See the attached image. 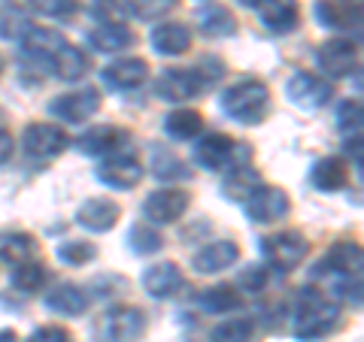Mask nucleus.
Masks as SVG:
<instances>
[{"label":"nucleus","instance_id":"30","mask_svg":"<svg viewBox=\"0 0 364 342\" xmlns=\"http://www.w3.org/2000/svg\"><path fill=\"white\" fill-rule=\"evenodd\" d=\"M49 73L58 76V79H64V82H79V79L88 73V55H85L82 49H76L73 43H67L64 49L52 58Z\"/></svg>","mask_w":364,"mask_h":342},{"label":"nucleus","instance_id":"19","mask_svg":"<svg viewBox=\"0 0 364 342\" xmlns=\"http://www.w3.org/2000/svg\"><path fill=\"white\" fill-rule=\"evenodd\" d=\"M149 43L158 55H164V58H179V55H186L191 49V28L182 25V21H161V25H155L152 33H149Z\"/></svg>","mask_w":364,"mask_h":342},{"label":"nucleus","instance_id":"35","mask_svg":"<svg viewBox=\"0 0 364 342\" xmlns=\"http://www.w3.org/2000/svg\"><path fill=\"white\" fill-rule=\"evenodd\" d=\"M55 255H58V260L67 267H85L97 258V246L88 243V239H64V243H58V248H55Z\"/></svg>","mask_w":364,"mask_h":342},{"label":"nucleus","instance_id":"38","mask_svg":"<svg viewBox=\"0 0 364 342\" xmlns=\"http://www.w3.org/2000/svg\"><path fill=\"white\" fill-rule=\"evenodd\" d=\"M31 31V18L25 9L18 6H4L0 9V40H21Z\"/></svg>","mask_w":364,"mask_h":342},{"label":"nucleus","instance_id":"12","mask_svg":"<svg viewBox=\"0 0 364 342\" xmlns=\"http://www.w3.org/2000/svg\"><path fill=\"white\" fill-rule=\"evenodd\" d=\"M100 109V94L95 88H79V91H67L58 94L49 104V116L58 118L64 124H85L91 116H97Z\"/></svg>","mask_w":364,"mask_h":342},{"label":"nucleus","instance_id":"4","mask_svg":"<svg viewBox=\"0 0 364 342\" xmlns=\"http://www.w3.org/2000/svg\"><path fill=\"white\" fill-rule=\"evenodd\" d=\"M261 260H264V267L277 270V272H291L304 264L306 252H310V243H306V236L301 231H277V233H267L261 236Z\"/></svg>","mask_w":364,"mask_h":342},{"label":"nucleus","instance_id":"10","mask_svg":"<svg viewBox=\"0 0 364 342\" xmlns=\"http://www.w3.org/2000/svg\"><path fill=\"white\" fill-rule=\"evenodd\" d=\"M286 97H289L291 106H298L304 112H316V109H322L328 100L334 97V88H331L328 79L301 70V73H294L286 82Z\"/></svg>","mask_w":364,"mask_h":342},{"label":"nucleus","instance_id":"13","mask_svg":"<svg viewBox=\"0 0 364 342\" xmlns=\"http://www.w3.org/2000/svg\"><path fill=\"white\" fill-rule=\"evenodd\" d=\"M316 64L328 79H343L349 73H358V45L352 40H328L325 45H318Z\"/></svg>","mask_w":364,"mask_h":342},{"label":"nucleus","instance_id":"21","mask_svg":"<svg viewBox=\"0 0 364 342\" xmlns=\"http://www.w3.org/2000/svg\"><path fill=\"white\" fill-rule=\"evenodd\" d=\"M124 140H128V133L116 128V124H95V128L76 136V149L88 158H100V155H112L119 145H124Z\"/></svg>","mask_w":364,"mask_h":342},{"label":"nucleus","instance_id":"14","mask_svg":"<svg viewBox=\"0 0 364 342\" xmlns=\"http://www.w3.org/2000/svg\"><path fill=\"white\" fill-rule=\"evenodd\" d=\"M140 285L152 300H170L186 288V276H182L179 264H173V260H158V264H149L143 270Z\"/></svg>","mask_w":364,"mask_h":342},{"label":"nucleus","instance_id":"3","mask_svg":"<svg viewBox=\"0 0 364 342\" xmlns=\"http://www.w3.org/2000/svg\"><path fill=\"white\" fill-rule=\"evenodd\" d=\"M149 327V318L140 306H112L97 321L91 324V339L95 342H140Z\"/></svg>","mask_w":364,"mask_h":342},{"label":"nucleus","instance_id":"32","mask_svg":"<svg viewBox=\"0 0 364 342\" xmlns=\"http://www.w3.org/2000/svg\"><path fill=\"white\" fill-rule=\"evenodd\" d=\"M49 285V267L40 264L37 258L25 260V264H16L13 270V288L18 294H37Z\"/></svg>","mask_w":364,"mask_h":342},{"label":"nucleus","instance_id":"44","mask_svg":"<svg viewBox=\"0 0 364 342\" xmlns=\"http://www.w3.org/2000/svg\"><path fill=\"white\" fill-rule=\"evenodd\" d=\"M0 342H18L16 330H0Z\"/></svg>","mask_w":364,"mask_h":342},{"label":"nucleus","instance_id":"45","mask_svg":"<svg viewBox=\"0 0 364 342\" xmlns=\"http://www.w3.org/2000/svg\"><path fill=\"white\" fill-rule=\"evenodd\" d=\"M240 4H243V6H252V9H255V6L261 4V0H240Z\"/></svg>","mask_w":364,"mask_h":342},{"label":"nucleus","instance_id":"16","mask_svg":"<svg viewBox=\"0 0 364 342\" xmlns=\"http://www.w3.org/2000/svg\"><path fill=\"white\" fill-rule=\"evenodd\" d=\"M143 173L146 170L134 155H112L97 167V182L112 191H131L143 182Z\"/></svg>","mask_w":364,"mask_h":342},{"label":"nucleus","instance_id":"36","mask_svg":"<svg viewBox=\"0 0 364 342\" xmlns=\"http://www.w3.org/2000/svg\"><path fill=\"white\" fill-rule=\"evenodd\" d=\"M255 324L249 318H228L210 333V342H252Z\"/></svg>","mask_w":364,"mask_h":342},{"label":"nucleus","instance_id":"11","mask_svg":"<svg viewBox=\"0 0 364 342\" xmlns=\"http://www.w3.org/2000/svg\"><path fill=\"white\" fill-rule=\"evenodd\" d=\"M200 91H207V88H203L195 67H191V70L167 67V70H161L155 79V97L164 100V104H186V100H195Z\"/></svg>","mask_w":364,"mask_h":342},{"label":"nucleus","instance_id":"27","mask_svg":"<svg viewBox=\"0 0 364 342\" xmlns=\"http://www.w3.org/2000/svg\"><path fill=\"white\" fill-rule=\"evenodd\" d=\"M261 182H264V179L258 176L255 167L237 164V167L228 170V176L222 179V194H225L228 200H234V203H240V206H243V200L261 185Z\"/></svg>","mask_w":364,"mask_h":342},{"label":"nucleus","instance_id":"7","mask_svg":"<svg viewBox=\"0 0 364 342\" xmlns=\"http://www.w3.org/2000/svg\"><path fill=\"white\" fill-rule=\"evenodd\" d=\"M243 212L252 224H277L291 212V200L282 188L261 182V185L243 200Z\"/></svg>","mask_w":364,"mask_h":342},{"label":"nucleus","instance_id":"20","mask_svg":"<svg viewBox=\"0 0 364 342\" xmlns=\"http://www.w3.org/2000/svg\"><path fill=\"white\" fill-rule=\"evenodd\" d=\"M313 13L318 25L331 31H352L361 25V4H352V0H316Z\"/></svg>","mask_w":364,"mask_h":342},{"label":"nucleus","instance_id":"25","mask_svg":"<svg viewBox=\"0 0 364 342\" xmlns=\"http://www.w3.org/2000/svg\"><path fill=\"white\" fill-rule=\"evenodd\" d=\"M346 182H349V167H346L343 158H337V155L318 158V161L310 167V185L316 191L331 194V191L346 188Z\"/></svg>","mask_w":364,"mask_h":342},{"label":"nucleus","instance_id":"15","mask_svg":"<svg viewBox=\"0 0 364 342\" xmlns=\"http://www.w3.org/2000/svg\"><path fill=\"white\" fill-rule=\"evenodd\" d=\"M237 260H240V246L234 239H213V243L200 246L195 255H191V267L200 276H215L222 270H231Z\"/></svg>","mask_w":364,"mask_h":342},{"label":"nucleus","instance_id":"39","mask_svg":"<svg viewBox=\"0 0 364 342\" xmlns=\"http://www.w3.org/2000/svg\"><path fill=\"white\" fill-rule=\"evenodd\" d=\"M361 121H364V106L361 100H346L337 109V131L343 136H361Z\"/></svg>","mask_w":364,"mask_h":342},{"label":"nucleus","instance_id":"8","mask_svg":"<svg viewBox=\"0 0 364 342\" xmlns=\"http://www.w3.org/2000/svg\"><path fill=\"white\" fill-rule=\"evenodd\" d=\"M364 252L355 239H340L318 258L313 267V279H340V276H361Z\"/></svg>","mask_w":364,"mask_h":342},{"label":"nucleus","instance_id":"29","mask_svg":"<svg viewBox=\"0 0 364 342\" xmlns=\"http://www.w3.org/2000/svg\"><path fill=\"white\" fill-rule=\"evenodd\" d=\"M164 133L170 136V140L176 143H188V140H198V136L203 133V116L198 109H173L167 112L164 118Z\"/></svg>","mask_w":364,"mask_h":342},{"label":"nucleus","instance_id":"40","mask_svg":"<svg viewBox=\"0 0 364 342\" xmlns=\"http://www.w3.org/2000/svg\"><path fill=\"white\" fill-rule=\"evenodd\" d=\"M267 282H270V272H267V267L264 264H252V267H246V270H240V276H237V285L234 288L237 291H243V294H261L267 288Z\"/></svg>","mask_w":364,"mask_h":342},{"label":"nucleus","instance_id":"46","mask_svg":"<svg viewBox=\"0 0 364 342\" xmlns=\"http://www.w3.org/2000/svg\"><path fill=\"white\" fill-rule=\"evenodd\" d=\"M4 67H6V58H4V55H0V73H4Z\"/></svg>","mask_w":364,"mask_h":342},{"label":"nucleus","instance_id":"47","mask_svg":"<svg viewBox=\"0 0 364 342\" xmlns=\"http://www.w3.org/2000/svg\"><path fill=\"white\" fill-rule=\"evenodd\" d=\"M352 4H361V0H352Z\"/></svg>","mask_w":364,"mask_h":342},{"label":"nucleus","instance_id":"34","mask_svg":"<svg viewBox=\"0 0 364 342\" xmlns=\"http://www.w3.org/2000/svg\"><path fill=\"white\" fill-rule=\"evenodd\" d=\"M179 0H128L122 4V13H128L136 21H158L176 9Z\"/></svg>","mask_w":364,"mask_h":342},{"label":"nucleus","instance_id":"42","mask_svg":"<svg viewBox=\"0 0 364 342\" xmlns=\"http://www.w3.org/2000/svg\"><path fill=\"white\" fill-rule=\"evenodd\" d=\"M25 342H73V333L61 324H43L33 330Z\"/></svg>","mask_w":364,"mask_h":342},{"label":"nucleus","instance_id":"43","mask_svg":"<svg viewBox=\"0 0 364 342\" xmlns=\"http://www.w3.org/2000/svg\"><path fill=\"white\" fill-rule=\"evenodd\" d=\"M16 152V140H13V133H9L6 128H0V167H4L9 158H13Z\"/></svg>","mask_w":364,"mask_h":342},{"label":"nucleus","instance_id":"37","mask_svg":"<svg viewBox=\"0 0 364 342\" xmlns=\"http://www.w3.org/2000/svg\"><path fill=\"white\" fill-rule=\"evenodd\" d=\"M128 246L134 255H155V252H161L164 239L155 231V224H134L128 233Z\"/></svg>","mask_w":364,"mask_h":342},{"label":"nucleus","instance_id":"31","mask_svg":"<svg viewBox=\"0 0 364 342\" xmlns=\"http://www.w3.org/2000/svg\"><path fill=\"white\" fill-rule=\"evenodd\" d=\"M198 25H200V31L207 33V37H213V40H225V37H234V33H237L234 16L228 13L225 6H215V4L198 9Z\"/></svg>","mask_w":364,"mask_h":342},{"label":"nucleus","instance_id":"6","mask_svg":"<svg viewBox=\"0 0 364 342\" xmlns=\"http://www.w3.org/2000/svg\"><path fill=\"white\" fill-rule=\"evenodd\" d=\"M70 145V136L64 133L61 124H52V121H33L21 131V149H25L28 158L33 161H52L67 152Z\"/></svg>","mask_w":364,"mask_h":342},{"label":"nucleus","instance_id":"5","mask_svg":"<svg viewBox=\"0 0 364 342\" xmlns=\"http://www.w3.org/2000/svg\"><path fill=\"white\" fill-rule=\"evenodd\" d=\"M249 155L252 152L246 149V143H237L228 133H219V131L200 136L198 145H195V164L203 170H213V173L237 167V164H246Z\"/></svg>","mask_w":364,"mask_h":342},{"label":"nucleus","instance_id":"22","mask_svg":"<svg viewBox=\"0 0 364 342\" xmlns=\"http://www.w3.org/2000/svg\"><path fill=\"white\" fill-rule=\"evenodd\" d=\"M258 18L270 33H291L301 21V6L298 0H261L255 6Z\"/></svg>","mask_w":364,"mask_h":342},{"label":"nucleus","instance_id":"18","mask_svg":"<svg viewBox=\"0 0 364 342\" xmlns=\"http://www.w3.org/2000/svg\"><path fill=\"white\" fill-rule=\"evenodd\" d=\"M100 79L112 91H134L149 79V64L143 58H119L100 70Z\"/></svg>","mask_w":364,"mask_h":342},{"label":"nucleus","instance_id":"17","mask_svg":"<svg viewBox=\"0 0 364 342\" xmlns=\"http://www.w3.org/2000/svg\"><path fill=\"white\" fill-rule=\"evenodd\" d=\"M122 206L109 197H91L76 209V224L85 227L88 233H107L119 224Z\"/></svg>","mask_w":364,"mask_h":342},{"label":"nucleus","instance_id":"23","mask_svg":"<svg viewBox=\"0 0 364 342\" xmlns=\"http://www.w3.org/2000/svg\"><path fill=\"white\" fill-rule=\"evenodd\" d=\"M136 43L134 31L122 21H100V25L88 33V45L95 52H104V55H119L124 49H131Z\"/></svg>","mask_w":364,"mask_h":342},{"label":"nucleus","instance_id":"33","mask_svg":"<svg viewBox=\"0 0 364 342\" xmlns=\"http://www.w3.org/2000/svg\"><path fill=\"white\" fill-rule=\"evenodd\" d=\"M152 173H155V179H161V182H182V179H191L188 164L182 161L179 155L170 152V149H155V152H152Z\"/></svg>","mask_w":364,"mask_h":342},{"label":"nucleus","instance_id":"41","mask_svg":"<svg viewBox=\"0 0 364 342\" xmlns=\"http://www.w3.org/2000/svg\"><path fill=\"white\" fill-rule=\"evenodd\" d=\"M28 4L43 18H70L79 9V0H28Z\"/></svg>","mask_w":364,"mask_h":342},{"label":"nucleus","instance_id":"24","mask_svg":"<svg viewBox=\"0 0 364 342\" xmlns=\"http://www.w3.org/2000/svg\"><path fill=\"white\" fill-rule=\"evenodd\" d=\"M43 303H46V309L55 312V315L79 318L88 309V294H85V288H79V285H73V282H61L46 294Z\"/></svg>","mask_w":364,"mask_h":342},{"label":"nucleus","instance_id":"26","mask_svg":"<svg viewBox=\"0 0 364 342\" xmlns=\"http://www.w3.org/2000/svg\"><path fill=\"white\" fill-rule=\"evenodd\" d=\"M40 255V243L28 231H0V260L6 264H25Z\"/></svg>","mask_w":364,"mask_h":342},{"label":"nucleus","instance_id":"28","mask_svg":"<svg viewBox=\"0 0 364 342\" xmlns=\"http://www.w3.org/2000/svg\"><path fill=\"white\" fill-rule=\"evenodd\" d=\"M198 306L207 315H228L234 309H240L243 300H240V291L234 288V285H213V288H203L198 294Z\"/></svg>","mask_w":364,"mask_h":342},{"label":"nucleus","instance_id":"9","mask_svg":"<svg viewBox=\"0 0 364 342\" xmlns=\"http://www.w3.org/2000/svg\"><path fill=\"white\" fill-rule=\"evenodd\" d=\"M191 206L186 188H155L143 200V219L149 224H176Z\"/></svg>","mask_w":364,"mask_h":342},{"label":"nucleus","instance_id":"2","mask_svg":"<svg viewBox=\"0 0 364 342\" xmlns=\"http://www.w3.org/2000/svg\"><path fill=\"white\" fill-rule=\"evenodd\" d=\"M222 112L237 124H261L270 112V88L261 79H240L225 88Z\"/></svg>","mask_w":364,"mask_h":342},{"label":"nucleus","instance_id":"1","mask_svg":"<svg viewBox=\"0 0 364 342\" xmlns=\"http://www.w3.org/2000/svg\"><path fill=\"white\" fill-rule=\"evenodd\" d=\"M291 324L301 342H318L340 324V303L316 285H304L294 297Z\"/></svg>","mask_w":364,"mask_h":342}]
</instances>
